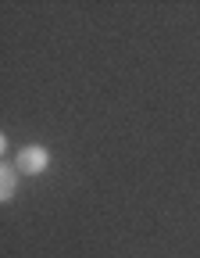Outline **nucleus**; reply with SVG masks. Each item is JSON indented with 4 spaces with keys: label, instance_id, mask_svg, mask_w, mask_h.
<instances>
[{
    "label": "nucleus",
    "instance_id": "f03ea898",
    "mask_svg": "<svg viewBox=\"0 0 200 258\" xmlns=\"http://www.w3.org/2000/svg\"><path fill=\"white\" fill-rule=\"evenodd\" d=\"M18 165H15V158H4L0 161V201L11 205L15 201V194H18Z\"/></svg>",
    "mask_w": 200,
    "mask_h": 258
},
{
    "label": "nucleus",
    "instance_id": "f257e3e1",
    "mask_svg": "<svg viewBox=\"0 0 200 258\" xmlns=\"http://www.w3.org/2000/svg\"><path fill=\"white\" fill-rule=\"evenodd\" d=\"M15 165H18L22 176H43V172L50 169V151H47L43 144H25V147H18V154H15Z\"/></svg>",
    "mask_w": 200,
    "mask_h": 258
}]
</instances>
